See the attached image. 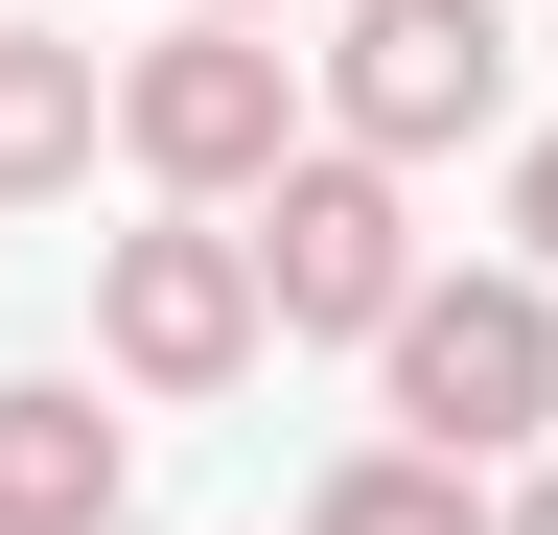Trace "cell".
Segmentation results:
<instances>
[{
  "instance_id": "1",
  "label": "cell",
  "mask_w": 558,
  "mask_h": 535,
  "mask_svg": "<svg viewBox=\"0 0 558 535\" xmlns=\"http://www.w3.org/2000/svg\"><path fill=\"white\" fill-rule=\"evenodd\" d=\"M373 396H396V442H442V465H465V489H488V465H535V420H558V280H535V256L418 280V303H396V350H373Z\"/></svg>"
},
{
  "instance_id": "2",
  "label": "cell",
  "mask_w": 558,
  "mask_h": 535,
  "mask_svg": "<svg viewBox=\"0 0 558 535\" xmlns=\"http://www.w3.org/2000/svg\"><path fill=\"white\" fill-rule=\"evenodd\" d=\"M117 163L163 186V210H256V186L303 163V47H279V24H163V47H117Z\"/></svg>"
},
{
  "instance_id": "3",
  "label": "cell",
  "mask_w": 558,
  "mask_h": 535,
  "mask_svg": "<svg viewBox=\"0 0 558 535\" xmlns=\"http://www.w3.org/2000/svg\"><path fill=\"white\" fill-rule=\"evenodd\" d=\"M233 233H256L279 350H396V303L442 280V256H418V186H396V163H349V141H303V163L233 210Z\"/></svg>"
},
{
  "instance_id": "4",
  "label": "cell",
  "mask_w": 558,
  "mask_h": 535,
  "mask_svg": "<svg viewBox=\"0 0 558 535\" xmlns=\"http://www.w3.org/2000/svg\"><path fill=\"white\" fill-rule=\"evenodd\" d=\"M303 94H326V141H349V163H396V186H418V163H465L488 117H512V0H349Z\"/></svg>"
},
{
  "instance_id": "5",
  "label": "cell",
  "mask_w": 558,
  "mask_h": 535,
  "mask_svg": "<svg viewBox=\"0 0 558 535\" xmlns=\"http://www.w3.org/2000/svg\"><path fill=\"white\" fill-rule=\"evenodd\" d=\"M256 350H279V303H256V233H233V210L94 233V373H117V396H233Z\"/></svg>"
},
{
  "instance_id": "6",
  "label": "cell",
  "mask_w": 558,
  "mask_h": 535,
  "mask_svg": "<svg viewBox=\"0 0 558 535\" xmlns=\"http://www.w3.org/2000/svg\"><path fill=\"white\" fill-rule=\"evenodd\" d=\"M140 442L94 420V373H0V535H117Z\"/></svg>"
},
{
  "instance_id": "7",
  "label": "cell",
  "mask_w": 558,
  "mask_h": 535,
  "mask_svg": "<svg viewBox=\"0 0 558 535\" xmlns=\"http://www.w3.org/2000/svg\"><path fill=\"white\" fill-rule=\"evenodd\" d=\"M94 141H117V71H94L70 24H0V210H70Z\"/></svg>"
},
{
  "instance_id": "8",
  "label": "cell",
  "mask_w": 558,
  "mask_h": 535,
  "mask_svg": "<svg viewBox=\"0 0 558 535\" xmlns=\"http://www.w3.org/2000/svg\"><path fill=\"white\" fill-rule=\"evenodd\" d=\"M303 535H488V489H465L442 442H349L326 489H303Z\"/></svg>"
},
{
  "instance_id": "9",
  "label": "cell",
  "mask_w": 558,
  "mask_h": 535,
  "mask_svg": "<svg viewBox=\"0 0 558 535\" xmlns=\"http://www.w3.org/2000/svg\"><path fill=\"white\" fill-rule=\"evenodd\" d=\"M512 256H535V280H558V117H535V141H512Z\"/></svg>"
},
{
  "instance_id": "10",
  "label": "cell",
  "mask_w": 558,
  "mask_h": 535,
  "mask_svg": "<svg viewBox=\"0 0 558 535\" xmlns=\"http://www.w3.org/2000/svg\"><path fill=\"white\" fill-rule=\"evenodd\" d=\"M488 535H558V465H512V489H488Z\"/></svg>"
},
{
  "instance_id": "11",
  "label": "cell",
  "mask_w": 558,
  "mask_h": 535,
  "mask_svg": "<svg viewBox=\"0 0 558 535\" xmlns=\"http://www.w3.org/2000/svg\"><path fill=\"white\" fill-rule=\"evenodd\" d=\"M186 24H303V0H186Z\"/></svg>"
}]
</instances>
